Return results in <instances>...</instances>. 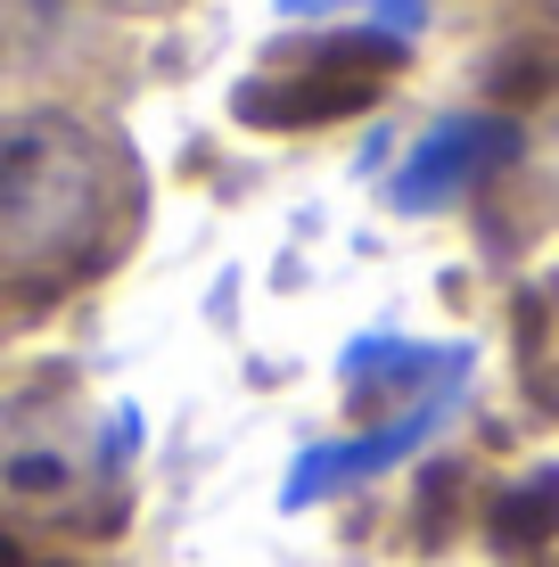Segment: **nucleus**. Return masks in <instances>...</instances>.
<instances>
[{
  "instance_id": "20e7f679",
  "label": "nucleus",
  "mask_w": 559,
  "mask_h": 567,
  "mask_svg": "<svg viewBox=\"0 0 559 567\" xmlns=\"http://www.w3.org/2000/svg\"><path fill=\"white\" fill-rule=\"evenodd\" d=\"M182 0H0V83L83 74L100 50H115L132 25L173 17Z\"/></svg>"
},
{
  "instance_id": "f257e3e1",
  "label": "nucleus",
  "mask_w": 559,
  "mask_h": 567,
  "mask_svg": "<svg viewBox=\"0 0 559 567\" xmlns=\"http://www.w3.org/2000/svg\"><path fill=\"white\" fill-rule=\"evenodd\" d=\"M141 230V156L91 100H0V305L50 312Z\"/></svg>"
},
{
  "instance_id": "39448f33",
  "label": "nucleus",
  "mask_w": 559,
  "mask_h": 567,
  "mask_svg": "<svg viewBox=\"0 0 559 567\" xmlns=\"http://www.w3.org/2000/svg\"><path fill=\"white\" fill-rule=\"evenodd\" d=\"M510 148H518V124H510V115H453V124H436L428 141L412 148L395 198L412 206V214H428V206H445L477 165H494V156H510Z\"/></svg>"
},
{
  "instance_id": "6e6552de",
  "label": "nucleus",
  "mask_w": 559,
  "mask_h": 567,
  "mask_svg": "<svg viewBox=\"0 0 559 567\" xmlns=\"http://www.w3.org/2000/svg\"><path fill=\"white\" fill-rule=\"evenodd\" d=\"M0 567H25V551H17V543H9V535H0Z\"/></svg>"
},
{
  "instance_id": "0eeeda50",
  "label": "nucleus",
  "mask_w": 559,
  "mask_h": 567,
  "mask_svg": "<svg viewBox=\"0 0 559 567\" xmlns=\"http://www.w3.org/2000/svg\"><path fill=\"white\" fill-rule=\"evenodd\" d=\"M510 17H527L544 42H559V0H510Z\"/></svg>"
},
{
  "instance_id": "f03ea898",
  "label": "nucleus",
  "mask_w": 559,
  "mask_h": 567,
  "mask_svg": "<svg viewBox=\"0 0 559 567\" xmlns=\"http://www.w3.org/2000/svg\"><path fill=\"white\" fill-rule=\"evenodd\" d=\"M115 502V453L74 379L0 386V518L83 526Z\"/></svg>"
},
{
  "instance_id": "7ed1b4c3",
  "label": "nucleus",
  "mask_w": 559,
  "mask_h": 567,
  "mask_svg": "<svg viewBox=\"0 0 559 567\" xmlns=\"http://www.w3.org/2000/svg\"><path fill=\"white\" fill-rule=\"evenodd\" d=\"M412 66V50L395 33L338 25V33H288L280 50H263L230 91V115L247 132H321L345 115L379 107L395 91V74Z\"/></svg>"
},
{
  "instance_id": "423d86ee",
  "label": "nucleus",
  "mask_w": 559,
  "mask_h": 567,
  "mask_svg": "<svg viewBox=\"0 0 559 567\" xmlns=\"http://www.w3.org/2000/svg\"><path fill=\"white\" fill-rule=\"evenodd\" d=\"M559 526V477H527L518 494H503V511H494V543H510V551H527V543H544Z\"/></svg>"
}]
</instances>
